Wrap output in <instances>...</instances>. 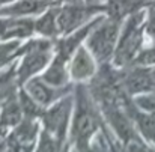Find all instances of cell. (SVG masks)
I'll return each mask as SVG.
<instances>
[{"instance_id":"obj_22","label":"cell","mask_w":155,"mask_h":152,"mask_svg":"<svg viewBox=\"0 0 155 152\" xmlns=\"http://www.w3.org/2000/svg\"><path fill=\"white\" fill-rule=\"evenodd\" d=\"M12 2H15V0H0V5H9Z\"/></svg>"},{"instance_id":"obj_16","label":"cell","mask_w":155,"mask_h":152,"mask_svg":"<svg viewBox=\"0 0 155 152\" xmlns=\"http://www.w3.org/2000/svg\"><path fill=\"white\" fill-rule=\"evenodd\" d=\"M140 3L142 0H108L107 5L108 17L120 21L124 17L134 14V11L140 6Z\"/></svg>"},{"instance_id":"obj_6","label":"cell","mask_w":155,"mask_h":152,"mask_svg":"<svg viewBox=\"0 0 155 152\" xmlns=\"http://www.w3.org/2000/svg\"><path fill=\"white\" fill-rule=\"evenodd\" d=\"M39 119L35 117H23L20 124H17L11 134L8 136V143L14 152H36L39 142Z\"/></svg>"},{"instance_id":"obj_9","label":"cell","mask_w":155,"mask_h":152,"mask_svg":"<svg viewBox=\"0 0 155 152\" xmlns=\"http://www.w3.org/2000/svg\"><path fill=\"white\" fill-rule=\"evenodd\" d=\"M23 86H24L23 89L44 108L53 105L56 101H59L60 98L66 97L71 92L66 88H56L48 84L42 77H32Z\"/></svg>"},{"instance_id":"obj_17","label":"cell","mask_w":155,"mask_h":152,"mask_svg":"<svg viewBox=\"0 0 155 152\" xmlns=\"http://www.w3.org/2000/svg\"><path fill=\"white\" fill-rule=\"evenodd\" d=\"M24 117L21 105L18 101H9L6 102L2 108V114H0V127L2 128H14L17 124L21 122V119Z\"/></svg>"},{"instance_id":"obj_3","label":"cell","mask_w":155,"mask_h":152,"mask_svg":"<svg viewBox=\"0 0 155 152\" xmlns=\"http://www.w3.org/2000/svg\"><path fill=\"white\" fill-rule=\"evenodd\" d=\"M143 14H131L124 30L119 35L117 47L113 56V63L116 66H127L133 63L140 53L142 38H143Z\"/></svg>"},{"instance_id":"obj_4","label":"cell","mask_w":155,"mask_h":152,"mask_svg":"<svg viewBox=\"0 0 155 152\" xmlns=\"http://www.w3.org/2000/svg\"><path fill=\"white\" fill-rule=\"evenodd\" d=\"M74 110V97L69 94L59 101H56L53 105L47 107L41 116L42 130L48 134L54 136L56 139L65 142L69 127H71V117Z\"/></svg>"},{"instance_id":"obj_21","label":"cell","mask_w":155,"mask_h":152,"mask_svg":"<svg viewBox=\"0 0 155 152\" xmlns=\"http://www.w3.org/2000/svg\"><path fill=\"white\" fill-rule=\"evenodd\" d=\"M110 152H122V149H120L116 143L111 142V143H110Z\"/></svg>"},{"instance_id":"obj_5","label":"cell","mask_w":155,"mask_h":152,"mask_svg":"<svg viewBox=\"0 0 155 152\" xmlns=\"http://www.w3.org/2000/svg\"><path fill=\"white\" fill-rule=\"evenodd\" d=\"M51 62V44L47 41H33L26 45L24 56L17 69V78L24 84L29 78L36 77Z\"/></svg>"},{"instance_id":"obj_8","label":"cell","mask_w":155,"mask_h":152,"mask_svg":"<svg viewBox=\"0 0 155 152\" xmlns=\"http://www.w3.org/2000/svg\"><path fill=\"white\" fill-rule=\"evenodd\" d=\"M97 59L94 54L87 50L86 45H80L75 53L69 59V77L75 83H84L89 80H94L97 75Z\"/></svg>"},{"instance_id":"obj_2","label":"cell","mask_w":155,"mask_h":152,"mask_svg":"<svg viewBox=\"0 0 155 152\" xmlns=\"http://www.w3.org/2000/svg\"><path fill=\"white\" fill-rule=\"evenodd\" d=\"M120 35V21L114 18H100L86 38V47L98 63L113 59Z\"/></svg>"},{"instance_id":"obj_19","label":"cell","mask_w":155,"mask_h":152,"mask_svg":"<svg viewBox=\"0 0 155 152\" xmlns=\"http://www.w3.org/2000/svg\"><path fill=\"white\" fill-rule=\"evenodd\" d=\"M120 149L122 152H155L152 148L146 146L140 137L128 140L127 143H124V148H120Z\"/></svg>"},{"instance_id":"obj_14","label":"cell","mask_w":155,"mask_h":152,"mask_svg":"<svg viewBox=\"0 0 155 152\" xmlns=\"http://www.w3.org/2000/svg\"><path fill=\"white\" fill-rule=\"evenodd\" d=\"M35 32V21L26 17L11 18L6 20V26L2 35V39H17V38H27Z\"/></svg>"},{"instance_id":"obj_11","label":"cell","mask_w":155,"mask_h":152,"mask_svg":"<svg viewBox=\"0 0 155 152\" xmlns=\"http://www.w3.org/2000/svg\"><path fill=\"white\" fill-rule=\"evenodd\" d=\"M69 60L65 59L62 54L56 53V56L51 59L48 66L42 72V78L56 88H68V80L69 77Z\"/></svg>"},{"instance_id":"obj_20","label":"cell","mask_w":155,"mask_h":152,"mask_svg":"<svg viewBox=\"0 0 155 152\" xmlns=\"http://www.w3.org/2000/svg\"><path fill=\"white\" fill-rule=\"evenodd\" d=\"M14 47L12 45H8V47H3V48H0V63H3L6 59H8V56H9V51L12 50Z\"/></svg>"},{"instance_id":"obj_12","label":"cell","mask_w":155,"mask_h":152,"mask_svg":"<svg viewBox=\"0 0 155 152\" xmlns=\"http://www.w3.org/2000/svg\"><path fill=\"white\" fill-rule=\"evenodd\" d=\"M48 2L45 0H15L0 9V15L9 18H20L29 17L33 14H41L48 8Z\"/></svg>"},{"instance_id":"obj_23","label":"cell","mask_w":155,"mask_h":152,"mask_svg":"<svg viewBox=\"0 0 155 152\" xmlns=\"http://www.w3.org/2000/svg\"><path fill=\"white\" fill-rule=\"evenodd\" d=\"M66 152H68V151H66Z\"/></svg>"},{"instance_id":"obj_1","label":"cell","mask_w":155,"mask_h":152,"mask_svg":"<svg viewBox=\"0 0 155 152\" xmlns=\"http://www.w3.org/2000/svg\"><path fill=\"white\" fill-rule=\"evenodd\" d=\"M72 97L74 110L69 127V139L71 145L75 146L91 142L98 134L103 127L104 117L92 92L83 83H77Z\"/></svg>"},{"instance_id":"obj_7","label":"cell","mask_w":155,"mask_h":152,"mask_svg":"<svg viewBox=\"0 0 155 152\" xmlns=\"http://www.w3.org/2000/svg\"><path fill=\"white\" fill-rule=\"evenodd\" d=\"M97 8L83 6L80 3H69L62 8H59L57 12V29L59 35H69L74 30L83 27L86 21L97 12Z\"/></svg>"},{"instance_id":"obj_18","label":"cell","mask_w":155,"mask_h":152,"mask_svg":"<svg viewBox=\"0 0 155 152\" xmlns=\"http://www.w3.org/2000/svg\"><path fill=\"white\" fill-rule=\"evenodd\" d=\"M18 102L21 105V110H23V114L26 117H35V119H41L42 113H44V107L39 105L38 102L35 101L24 89L20 91L18 94Z\"/></svg>"},{"instance_id":"obj_13","label":"cell","mask_w":155,"mask_h":152,"mask_svg":"<svg viewBox=\"0 0 155 152\" xmlns=\"http://www.w3.org/2000/svg\"><path fill=\"white\" fill-rule=\"evenodd\" d=\"M130 114L134 121L136 130L142 134L145 140L151 142L155 146V114L137 108L133 102L130 104Z\"/></svg>"},{"instance_id":"obj_10","label":"cell","mask_w":155,"mask_h":152,"mask_svg":"<svg viewBox=\"0 0 155 152\" xmlns=\"http://www.w3.org/2000/svg\"><path fill=\"white\" fill-rule=\"evenodd\" d=\"M119 83L128 95H140L155 89L152 69L148 68H134L131 71H127L119 78Z\"/></svg>"},{"instance_id":"obj_15","label":"cell","mask_w":155,"mask_h":152,"mask_svg":"<svg viewBox=\"0 0 155 152\" xmlns=\"http://www.w3.org/2000/svg\"><path fill=\"white\" fill-rule=\"evenodd\" d=\"M57 12H59V8L45 9L44 14L35 21V32H38L39 35L47 36V38H54L56 35H59Z\"/></svg>"}]
</instances>
